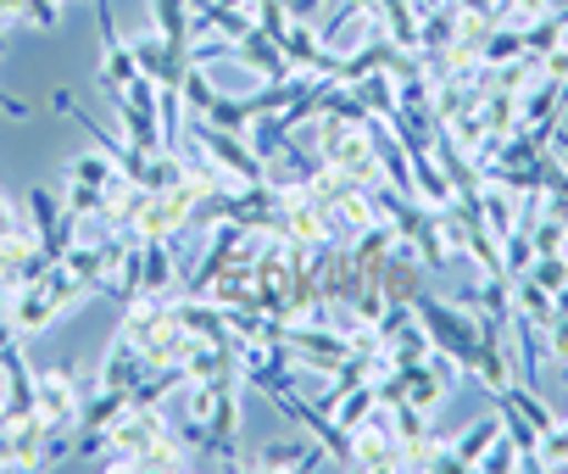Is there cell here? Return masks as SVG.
Returning <instances> with one entry per match:
<instances>
[{
  "mask_svg": "<svg viewBox=\"0 0 568 474\" xmlns=\"http://www.w3.org/2000/svg\"><path fill=\"white\" fill-rule=\"evenodd\" d=\"M413 313H418V324L429 330L435 352H446V357L468 374V369H474V357H479V313L457 307L452 296H429V291H418V296H413Z\"/></svg>",
  "mask_w": 568,
  "mask_h": 474,
  "instance_id": "1",
  "label": "cell"
},
{
  "mask_svg": "<svg viewBox=\"0 0 568 474\" xmlns=\"http://www.w3.org/2000/svg\"><path fill=\"white\" fill-rule=\"evenodd\" d=\"M201 190L195 184H173V190H145V206L134 218V241H173L179 229L195 223Z\"/></svg>",
  "mask_w": 568,
  "mask_h": 474,
  "instance_id": "2",
  "label": "cell"
},
{
  "mask_svg": "<svg viewBox=\"0 0 568 474\" xmlns=\"http://www.w3.org/2000/svg\"><path fill=\"white\" fill-rule=\"evenodd\" d=\"M95 23H101V73H95V84L118 95V90H129V84L140 79V62H134L129 40L118 34V12H112V0H95Z\"/></svg>",
  "mask_w": 568,
  "mask_h": 474,
  "instance_id": "3",
  "label": "cell"
},
{
  "mask_svg": "<svg viewBox=\"0 0 568 474\" xmlns=\"http://www.w3.org/2000/svg\"><path fill=\"white\" fill-rule=\"evenodd\" d=\"M123 101V129H129V145L140 151H162V112H156V84L140 73L129 90H118Z\"/></svg>",
  "mask_w": 568,
  "mask_h": 474,
  "instance_id": "4",
  "label": "cell"
},
{
  "mask_svg": "<svg viewBox=\"0 0 568 474\" xmlns=\"http://www.w3.org/2000/svg\"><path fill=\"white\" fill-rule=\"evenodd\" d=\"M79 407H84V391L73 369H45L34 380V413H45L51 424H79Z\"/></svg>",
  "mask_w": 568,
  "mask_h": 474,
  "instance_id": "5",
  "label": "cell"
},
{
  "mask_svg": "<svg viewBox=\"0 0 568 474\" xmlns=\"http://www.w3.org/2000/svg\"><path fill=\"white\" fill-rule=\"evenodd\" d=\"M184 285L173 241H140V296H173Z\"/></svg>",
  "mask_w": 568,
  "mask_h": 474,
  "instance_id": "6",
  "label": "cell"
},
{
  "mask_svg": "<svg viewBox=\"0 0 568 474\" xmlns=\"http://www.w3.org/2000/svg\"><path fill=\"white\" fill-rule=\"evenodd\" d=\"M507 313L524 319V324H535V330H551V324H557V302H551V291L535 285L529 274H507Z\"/></svg>",
  "mask_w": 568,
  "mask_h": 474,
  "instance_id": "7",
  "label": "cell"
},
{
  "mask_svg": "<svg viewBox=\"0 0 568 474\" xmlns=\"http://www.w3.org/2000/svg\"><path fill=\"white\" fill-rule=\"evenodd\" d=\"M151 23L162 29L168 51L190 68V0H151Z\"/></svg>",
  "mask_w": 568,
  "mask_h": 474,
  "instance_id": "8",
  "label": "cell"
},
{
  "mask_svg": "<svg viewBox=\"0 0 568 474\" xmlns=\"http://www.w3.org/2000/svg\"><path fill=\"white\" fill-rule=\"evenodd\" d=\"M518 195L524 190H507V184H479V218L490 234H513L518 229Z\"/></svg>",
  "mask_w": 568,
  "mask_h": 474,
  "instance_id": "9",
  "label": "cell"
},
{
  "mask_svg": "<svg viewBox=\"0 0 568 474\" xmlns=\"http://www.w3.org/2000/svg\"><path fill=\"white\" fill-rule=\"evenodd\" d=\"M145 374H151V363L140 357V346H134L129 335H123V341L112 346V357L101 363V385H118V391H134Z\"/></svg>",
  "mask_w": 568,
  "mask_h": 474,
  "instance_id": "10",
  "label": "cell"
},
{
  "mask_svg": "<svg viewBox=\"0 0 568 474\" xmlns=\"http://www.w3.org/2000/svg\"><path fill=\"white\" fill-rule=\"evenodd\" d=\"M374 413H379V391H374V380H357V385L335 402V424H341L346 435H352L357 424H368Z\"/></svg>",
  "mask_w": 568,
  "mask_h": 474,
  "instance_id": "11",
  "label": "cell"
},
{
  "mask_svg": "<svg viewBox=\"0 0 568 474\" xmlns=\"http://www.w3.org/2000/svg\"><path fill=\"white\" fill-rule=\"evenodd\" d=\"M129 407V391H118V385H101V396H90L84 407H79V430H106L118 413Z\"/></svg>",
  "mask_w": 568,
  "mask_h": 474,
  "instance_id": "12",
  "label": "cell"
},
{
  "mask_svg": "<svg viewBox=\"0 0 568 474\" xmlns=\"http://www.w3.org/2000/svg\"><path fill=\"white\" fill-rule=\"evenodd\" d=\"M501 430H507V418H496V413H490V418H479V424H468V430L452 441V446H457V463H463V468H474V463H479V452H485Z\"/></svg>",
  "mask_w": 568,
  "mask_h": 474,
  "instance_id": "13",
  "label": "cell"
},
{
  "mask_svg": "<svg viewBox=\"0 0 568 474\" xmlns=\"http://www.w3.org/2000/svg\"><path fill=\"white\" fill-rule=\"evenodd\" d=\"M524 51H529L524 29H513V23H496V29H490V40H485V57H479V62H490V68H507V62H518Z\"/></svg>",
  "mask_w": 568,
  "mask_h": 474,
  "instance_id": "14",
  "label": "cell"
},
{
  "mask_svg": "<svg viewBox=\"0 0 568 474\" xmlns=\"http://www.w3.org/2000/svg\"><path fill=\"white\" fill-rule=\"evenodd\" d=\"M501 263H507V274H529V269H535V241H529V229L501 234Z\"/></svg>",
  "mask_w": 568,
  "mask_h": 474,
  "instance_id": "15",
  "label": "cell"
},
{
  "mask_svg": "<svg viewBox=\"0 0 568 474\" xmlns=\"http://www.w3.org/2000/svg\"><path fill=\"white\" fill-rule=\"evenodd\" d=\"M540 468H568V418L540 430Z\"/></svg>",
  "mask_w": 568,
  "mask_h": 474,
  "instance_id": "16",
  "label": "cell"
},
{
  "mask_svg": "<svg viewBox=\"0 0 568 474\" xmlns=\"http://www.w3.org/2000/svg\"><path fill=\"white\" fill-rule=\"evenodd\" d=\"M251 23H256L267 40H278L284 29H291V12H284V0H251Z\"/></svg>",
  "mask_w": 568,
  "mask_h": 474,
  "instance_id": "17",
  "label": "cell"
},
{
  "mask_svg": "<svg viewBox=\"0 0 568 474\" xmlns=\"http://www.w3.org/2000/svg\"><path fill=\"white\" fill-rule=\"evenodd\" d=\"M474 468H490V474H507V468H518V446H513V435L501 430V435H496V441L479 452V463H474Z\"/></svg>",
  "mask_w": 568,
  "mask_h": 474,
  "instance_id": "18",
  "label": "cell"
},
{
  "mask_svg": "<svg viewBox=\"0 0 568 474\" xmlns=\"http://www.w3.org/2000/svg\"><path fill=\"white\" fill-rule=\"evenodd\" d=\"M0 112H7L12 123H23V118H29V101H23V95H12V90H0Z\"/></svg>",
  "mask_w": 568,
  "mask_h": 474,
  "instance_id": "19",
  "label": "cell"
},
{
  "mask_svg": "<svg viewBox=\"0 0 568 474\" xmlns=\"http://www.w3.org/2000/svg\"><path fill=\"white\" fill-rule=\"evenodd\" d=\"M284 12H291V18H313V23H318L324 0H284Z\"/></svg>",
  "mask_w": 568,
  "mask_h": 474,
  "instance_id": "20",
  "label": "cell"
},
{
  "mask_svg": "<svg viewBox=\"0 0 568 474\" xmlns=\"http://www.w3.org/2000/svg\"><path fill=\"white\" fill-rule=\"evenodd\" d=\"M452 7H457V12H474V18H490V23H496V7H490V0H452Z\"/></svg>",
  "mask_w": 568,
  "mask_h": 474,
  "instance_id": "21",
  "label": "cell"
},
{
  "mask_svg": "<svg viewBox=\"0 0 568 474\" xmlns=\"http://www.w3.org/2000/svg\"><path fill=\"white\" fill-rule=\"evenodd\" d=\"M51 107H57V118H73V107H79V101H73V90H57V95H51Z\"/></svg>",
  "mask_w": 568,
  "mask_h": 474,
  "instance_id": "22",
  "label": "cell"
},
{
  "mask_svg": "<svg viewBox=\"0 0 568 474\" xmlns=\"http://www.w3.org/2000/svg\"><path fill=\"white\" fill-rule=\"evenodd\" d=\"M7 46H12V34H7V23H0V57H7Z\"/></svg>",
  "mask_w": 568,
  "mask_h": 474,
  "instance_id": "23",
  "label": "cell"
}]
</instances>
